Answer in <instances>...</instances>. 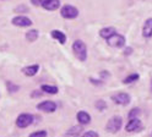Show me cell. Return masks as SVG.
Wrapping results in <instances>:
<instances>
[{
    "instance_id": "obj_8",
    "label": "cell",
    "mask_w": 152,
    "mask_h": 137,
    "mask_svg": "<svg viewBox=\"0 0 152 137\" xmlns=\"http://www.w3.org/2000/svg\"><path fill=\"white\" fill-rule=\"evenodd\" d=\"M37 108L39 110H42V111H45V113H53L56 109V104L54 102H52V101H44V102L38 104Z\"/></svg>"
},
{
    "instance_id": "obj_4",
    "label": "cell",
    "mask_w": 152,
    "mask_h": 137,
    "mask_svg": "<svg viewBox=\"0 0 152 137\" xmlns=\"http://www.w3.org/2000/svg\"><path fill=\"white\" fill-rule=\"evenodd\" d=\"M60 14L64 18H75L79 16V10L72 5H64L60 10Z\"/></svg>"
},
{
    "instance_id": "obj_1",
    "label": "cell",
    "mask_w": 152,
    "mask_h": 137,
    "mask_svg": "<svg viewBox=\"0 0 152 137\" xmlns=\"http://www.w3.org/2000/svg\"><path fill=\"white\" fill-rule=\"evenodd\" d=\"M72 50H74V54L76 55V58H77L79 60L85 61L87 59V47L82 41H80V39L74 42Z\"/></svg>"
},
{
    "instance_id": "obj_11",
    "label": "cell",
    "mask_w": 152,
    "mask_h": 137,
    "mask_svg": "<svg viewBox=\"0 0 152 137\" xmlns=\"http://www.w3.org/2000/svg\"><path fill=\"white\" fill-rule=\"evenodd\" d=\"M45 10H49V11H54L60 6V0H47V1L42 5Z\"/></svg>"
},
{
    "instance_id": "obj_14",
    "label": "cell",
    "mask_w": 152,
    "mask_h": 137,
    "mask_svg": "<svg viewBox=\"0 0 152 137\" xmlns=\"http://www.w3.org/2000/svg\"><path fill=\"white\" fill-rule=\"evenodd\" d=\"M38 70H39V66L38 65H31V66H26L22 68V72L26 75V76H34Z\"/></svg>"
},
{
    "instance_id": "obj_18",
    "label": "cell",
    "mask_w": 152,
    "mask_h": 137,
    "mask_svg": "<svg viewBox=\"0 0 152 137\" xmlns=\"http://www.w3.org/2000/svg\"><path fill=\"white\" fill-rule=\"evenodd\" d=\"M139 80V75L137 74H132V75H130V76H128L126 78H124V83H131V82H135V81H137Z\"/></svg>"
},
{
    "instance_id": "obj_23",
    "label": "cell",
    "mask_w": 152,
    "mask_h": 137,
    "mask_svg": "<svg viewBox=\"0 0 152 137\" xmlns=\"http://www.w3.org/2000/svg\"><path fill=\"white\" fill-rule=\"evenodd\" d=\"M82 137H99L97 132H94V131H87V132H85L82 135Z\"/></svg>"
},
{
    "instance_id": "obj_9",
    "label": "cell",
    "mask_w": 152,
    "mask_h": 137,
    "mask_svg": "<svg viewBox=\"0 0 152 137\" xmlns=\"http://www.w3.org/2000/svg\"><path fill=\"white\" fill-rule=\"evenodd\" d=\"M12 23L18 27H30L32 25V21L26 16H16L12 18Z\"/></svg>"
},
{
    "instance_id": "obj_7",
    "label": "cell",
    "mask_w": 152,
    "mask_h": 137,
    "mask_svg": "<svg viewBox=\"0 0 152 137\" xmlns=\"http://www.w3.org/2000/svg\"><path fill=\"white\" fill-rule=\"evenodd\" d=\"M141 127H142L141 120L137 119V117H134V119H130V121L126 124L125 130H126L128 132H135V131H139Z\"/></svg>"
},
{
    "instance_id": "obj_16",
    "label": "cell",
    "mask_w": 152,
    "mask_h": 137,
    "mask_svg": "<svg viewBox=\"0 0 152 137\" xmlns=\"http://www.w3.org/2000/svg\"><path fill=\"white\" fill-rule=\"evenodd\" d=\"M41 90L44 93H48V94H56V93H58V91H59L56 86H49V85H43L41 87Z\"/></svg>"
},
{
    "instance_id": "obj_24",
    "label": "cell",
    "mask_w": 152,
    "mask_h": 137,
    "mask_svg": "<svg viewBox=\"0 0 152 137\" xmlns=\"http://www.w3.org/2000/svg\"><path fill=\"white\" fill-rule=\"evenodd\" d=\"M31 1H32V4L33 5H37V6H42L45 1H47V0H31Z\"/></svg>"
},
{
    "instance_id": "obj_15",
    "label": "cell",
    "mask_w": 152,
    "mask_h": 137,
    "mask_svg": "<svg viewBox=\"0 0 152 137\" xmlns=\"http://www.w3.org/2000/svg\"><path fill=\"white\" fill-rule=\"evenodd\" d=\"M52 37L54 39H56L60 44H65V42H66V36L60 31H53L52 32Z\"/></svg>"
},
{
    "instance_id": "obj_5",
    "label": "cell",
    "mask_w": 152,
    "mask_h": 137,
    "mask_svg": "<svg viewBox=\"0 0 152 137\" xmlns=\"http://www.w3.org/2000/svg\"><path fill=\"white\" fill-rule=\"evenodd\" d=\"M33 122V116L31 114H21L18 115V117L16 119V125L20 127V129H25V127L30 126Z\"/></svg>"
},
{
    "instance_id": "obj_22",
    "label": "cell",
    "mask_w": 152,
    "mask_h": 137,
    "mask_svg": "<svg viewBox=\"0 0 152 137\" xmlns=\"http://www.w3.org/2000/svg\"><path fill=\"white\" fill-rule=\"evenodd\" d=\"M30 137H47V132L45 131H36V132L31 133Z\"/></svg>"
},
{
    "instance_id": "obj_3",
    "label": "cell",
    "mask_w": 152,
    "mask_h": 137,
    "mask_svg": "<svg viewBox=\"0 0 152 137\" xmlns=\"http://www.w3.org/2000/svg\"><path fill=\"white\" fill-rule=\"evenodd\" d=\"M107 43L112 48H121V47H124V44H125V38L123 37L121 34L114 33L113 36H110L107 39Z\"/></svg>"
},
{
    "instance_id": "obj_20",
    "label": "cell",
    "mask_w": 152,
    "mask_h": 137,
    "mask_svg": "<svg viewBox=\"0 0 152 137\" xmlns=\"http://www.w3.org/2000/svg\"><path fill=\"white\" fill-rule=\"evenodd\" d=\"M96 108L98 110H104L107 108V104H106V102H104V101H98L96 103Z\"/></svg>"
},
{
    "instance_id": "obj_2",
    "label": "cell",
    "mask_w": 152,
    "mask_h": 137,
    "mask_svg": "<svg viewBox=\"0 0 152 137\" xmlns=\"http://www.w3.org/2000/svg\"><path fill=\"white\" fill-rule=\"evenodd\" d=\"M121 126H123V119L120 116L115 115L108 120V122L106 125V130L110 133H115L121 129Z\"/></svg>"
},
{
    "instance_id": "obj_12",
    "label": "cell",
    "mask_w": 152,
    "mask_h": 137,
    "mask_svg": "<svg viewBox=\"0 0 152 137\" xmlns=\"http://www.w3.org/2000/svg\"><path fill=\"white\" fill-rule=\"evenodd\" d=\"M142 34H144L145 38L152 37V18L146 20V22L144 25V28H142Z\"/></svg>"
},
{
    "instance_id": "obj_10",
    "label": "cell",
    "mask_w": 152,
    "mask_h": 137,
    "mask_svg": "<svg viewBox=\"0 0 152 137\" xmlns=\"http://www.w3.org/2000/svg\"><path fill=\"white\" fill-rule=\"evenodd\" d=\"M76 117H77V121L81 125H87V124L91 122V116L86 111H79L77 115H76Z\"/></svg>"
},
{
    "instance_id": "obj_17",
    "label": "cell",
    "mask_w": 152,
    "mask_h": 137,
    "mask_svg": "<svg viewBox=\"0 0 152 137\" xmlns=\"http://www.w3.org/2000/svg\"><path fill=\"white\" fill-rule=\"evenodd\" d=\"M26 38L30 42H34L36 39L38 38V31H37V29H30V31L26 33Z\"/></svg>"
},
{
    "instance_id": "obj_21",
    "label": "cell",
    "mask_w": 152,
    "mask_h": 137,
    "mask_svg": "<svg viewBox=\"0 0 152 137\" xmlns=\"http://www.w3.org/2000/svg\"><path fill=\"white\" fill-rule=\"evenodd\" d=\"M140 114V109L139 108H134L130 113H129V119H134V117H136V115Z\"/></svg>"
},
{
    "instance_id": "obj_19",
    "label": "cell",
    "mask_w": 152,
    "mask_h": 137,
    "mask_svg": "<svg viewBox=\"0 0 152 137\" xmlns=\"http://www.w3.org/2000/svg\"><path fill=\"white\" fill-rule=\"evenodd\" d=\"M82 129H83V127H81V126H74L72 129L69 130L66 133H68V135H72V136H76V135H79V133L82 131Z\"/></svg>"
},
{
    "instance_id": "obj_6",
    "label": "cell",
    "mask_w": 152,
    "mask_h": 137,
    "mask_svg": "<svg viewBox=\"0 0 152 137\" xmlns=\"http://www.w3.org/2000/svg\"><path fill=\"white\" fill-rule=\"evenodd\" d=\"M112 99L118 105H128L130 103V95L128 93H124V92H119L117 94H114L112 97Z\"/></svg>"
},
{
    "instance_id": "obj_13",
    "label": "cell",
    "mask_w": 152,
    "mask_h": 137,
    "mask_svg": "<svg viewBox=\"0 0 152 137\" xmlns=\"http://www.w3.org/2000/svg\"><path fill=\"white\" fill-rule=\"evenodd\" d=\"M114 33H117L115 32V28H114V27H106V28H102L101 31H99V36L102 38H104V39H108Z\"/></svg>"
}]
</instances>
